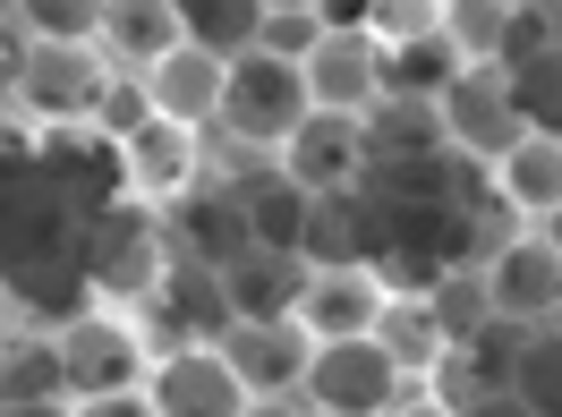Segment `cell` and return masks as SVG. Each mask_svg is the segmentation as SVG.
I'll return each instance as SVG.
<instances>
[{
  "label": "cell",
  "mask_w": 562,
  "mask_h": 417,
  "mask_svg": "<svg viewBox=\"0 0 562 417\" xmlns=\"http://www.w3.org/2000/svg\"><path fill=\"white\" fill-rule=\"evenodd\" d=\"M307 103L341 111V120H367L384 103V43L367 26H324V43L307 52Z\"/></svg>",
  "instance_id": "11"
},
{
  "label": "cell",
  "mask_w": 562,
  "mask_h": 417,
  "mask_svg": "<svg viewBox=\"0 0 562 417\" xmlns=\"http://www.w3.org/2000/svg\"><path fill=\"white\" fill-rule=\"evenodd\" d=\"M477 281H486L494 324H520V333H546L554 307H562V256L537 239V230H512V239L477 264Z\"/></svg>",
  "instance_id": "6"
},
{
  "label": "cell",
  "mask_w": 562,
  "mask_h": 417,
  "mask_svg": "<svg viewBox=\"0 0 562 417\" xmlns=\"http://www.w3.org/2000/svg\"><path fill=\"white\" fill-rule=\"evenodd\" d=\"M111 77H120V69L103 60V43H26L18 94H9V103L26 111L35 128H94Z\"/></svg>",
  "instance_id": "5"
},
{
  "label": "cell",
  "mask_w": 562,
  "mask_h": 417,
  "mask_svg": "<svg viewBox=\"0 0 562 417\" xmlns=\"http://www.w3.org/2000/svg\"><path fill=\"white\" fill-rule=\"evenodd\" d=\"M537 239H546V247L562 256V213H546V222H537Z\"/></svg>",
  "instance_id": "38"
},
{
  "label": "cell",
  "mask_w": 562,
  "mask_h": 417,
  "mask_svg": "<svg viewBox=\"0 0 562 417\" xmlns=\"http://www.w3.org/2000/svg\"><path fill=\"white\" fill-rule=\"evenodd\" d=\"M435 111H443V145L469 154V162H503V154L528 137L520 111H512V77L503 69H460Z\"/></svg>",
  "instance_id": "8"
},
{
  "label": "cell",
  "mask_w": 562,
  "mask_h": 417,
  "mask_svg": "<svg viewBox=\"0 0 562 417\" xmlns=\"http://www.w3.org/2000/svg\"><path fill=\"white\" fill-rule=\"evenodd\" d=\"M213 349L231 358V375L247 383V401H299L307 358H316V341H307L299 324H231Z\"/></svg>",
  "instance_id": "12"
},
{
  "label": "cell",
  "mask_w": 562,
  "mask_h": 417,
  "mask_svg": "<svg viewBox=\"0 0 562 417\" xmlns=\"http://www.w3.org/2000/svg\"><path fill=\"white\" fill-rule=\"evenodd\" d=\"M77 264H86L94 307H128L137 315L145 298L162 290V273H171V230H162V213H145L137 196L94 205L86 230H77Z\"/></svg>",
  "instance_id": "1"
},
{
  "label": "cell",
  "mask_w": 562,
  "mask_h": 417,
  "mask_svg": "<svg viewBox=\"0 0 562 417\" xmlns=\"http://www.w3.org/2000/svg\"><path fill=\"white\" fill-rule=\"evenodd\" d=\"M512 401H520L528 417H562V333H554V324L528 333L520 367H512Z\"/></svg>",
  "instance_id": "29"
},
{
  "label": "cell",
  "mask_w": 562,
  "mask_h": 417,
  "mask_svg": "<svg viewBox=\"0 0 562 417\" xmlns=\"http://www.w3.org/2000/svg\"><path fill=\"white\" fill-rule=\"evenodd\" d=\"M460 77L452 43H443V26L435 35H409L384 52V94H409V103H443V86Z\"/></svg>",
  "instance_id": "24"
},
{
  "label": "cell",
  "mask_w": 562,
  "mask_h": 417,
  "mask_svg": "<svg viewBox=\"0 0 562 417\" xmlns=\"http://www.w3.org/2000/svg\"><path fill=\"white\" fill-rule=\"evenodd\" d=\"M426 307H435V324H443V349H469V341H477V333L494 324V307H486V281H477V264H460V273L426 281Z\"/></svg>",
  "instance_id": "28"
},
{
  "label": "cell",
  "mask_w": 562,
  "mask_h": 417,
  "mask_svg": "<svg viewBox=\"0 0 562 417\" xmlns=\"http://www.w3.org/2000/svg\"><path fill=\"white\" fill-rule=\"evenodd\" d=\"M9 401H69V392H60V349H52V333L0 341V409H9Z\"/></svg>",
  "instance_id": "26"
},
{
  "label": "cell",
  "mask_w": 562,
  "mask_h": 417,
  "mask_svg": "<svg viewBox=\"0 0 562 417\" xmlns=\"http://www.w3.org/2000/svg\"><path fill=\"white\" fill-rule=\"evenodd\" d=\"M231 196H239L247 239L265 247V256H299V239H307V196H299V188H290L281 171L247 179V188H231Z\"/></svg>",
  "instance_id": "23"
},
{
  "label": "cell",
  "mask_w": 562,
  "mask_h": 417,
  "mask_svg": "<svg viewBox=\"0 0 562 417\" xmlns=\"http://www.w3.org/2000/svg\"><path fill=\"white\" fill-rule=\"evenodd\" d=\"M247 417H307V401H247Z\"/></svg>",
  "instance_id": "36"
},
{
  "label": "cell",
  "mask_w": 562,
  "mask_h": 417,
  "mask_svg": "<svg viewBox=\"0 0 562 417\" xmlns=\"http://www.w3.org/2000/svg\"><path fill=\"white\" fill-rule=\"evenodd\" d=\"M145 120H154V103H145V77H111V86H103V111H94V137L120 154V145L137 137Z\"/></svg>",
  "instance_id": "32"
},
{
  "label": "cell",
  "mask_w": 562,
  "mask_h": 417,
  "mask_svg": "<svg viewBox=\"0 0 562 417\" xmlns=\"http://www.w3.org/2000/svg\"><path fill=\"white\" fill-rule=\"evenodd\" d=\"M554 333H562V307H554Z\"/></svg>",
  "instance_id": "39"
},
{
  "label": "cell",
  "mask_w": 562,
  "mask_h": 417,
  "mask_svg": "<svg viewBox=\"0 0 562 417\" xmlns=\"http://www.w3.org/2000/svg\"><path fill=\"white\" fill-rule=\"evenodd\" d=\"M392 417H452V409H443L435 392H418V401H401V409H392Z\"/></svg>",
  "instance_id": "37"
},
{
  "label": "cell",
  "mask_w": 562,
  "mask_h": 417,
  "mask_svg": "<svg viewBox=\"0 0 562 417\" xmlns=\"http://www.w3.org/2000/svg\"><path fill=\"white\" fill-rule=\"evenodd\" d=\"M307 69L299 60H273V52H247V60H231V77H222V128L239 145H256V154H273L307 128Z\"/></svg>",
  "instance_id": "4"
},
{
  "label": "cell",
  "mask_w": 562,
  "mask_h": 417,
  "mask_svg": "<svg viewBox=\"0 0 562 417\" xmlns=\"http://www.w3.org/2000/svg\"><path fill=\"white\" fill-rule=\"evenodd\" d=\"M0 417H77V401H9Z\"/></svg>",
  "instance_id": "33"
},
{
  "label": "cell",
  "mask_w": 562,
  "mask_h": 417,
  "mask_svg": "<svg viewBox=\"0 0 562 417\" xmlns=\"http://www.w3.org/2000/svg\"><path fill=\"white\" fill-rule=\"evenodd\" d=\"M316 43H324V0H265V35H256V52H273V60H299V69H307Z\"/></svg>",
  "instance_id": "31"
},
{
  "label": "cell",
  "mask_w": 562,
  "mask_h": 417,
  "mask_svg": "<svg viewBox=\"0 0 562 417\" xmlns=\"http://www.w3.org/2000/svg\"><path fill=\"white\" fill-rule=\"evenodd\" d=\"M299 298H307V264H299V256L247 247L239 264L222 273V307H231V324H299Z\"/></svg>",
  "instance_id": "16"
},
{
  "label": "cell",
  "mask_w": 562,
  "mask_h": 417,
  "mask_svg": "<svg viewBox=\"0 0 562 417\" xmlns=\"http://www.w3.org/2000/svg\"><path fill=\"white\" fill-rule=\"evenodd\" d=\"M494 205L520 213L528 230L546 222V213H562V145L554 137H520L503 162H494Z\"/></svg>",
  "instance_id": "19"
},
{
  "label": "cell",
  "mask_w": 562,
  "mask_h": 417,
  "mask_svg": "<svg viewBox=\"0 0 562 417\" xmlns=\"http://www.w3.org/2000/svg\"><path fill=\"white\" fill-rule=\"evenodd\" d=\"M418 392H426V383L401 375L375 333H367V341H316L307 383H299L307 417H392L401 401H418Z\"/></svg>",
  "instance_id": "3"
},
{
  "label": "cell",
  "mask_w": 562,
  "mask_h": 417,
  "mask_svg": "<svg viewBox=\"0 0 562 417\" xmlns=\"http://www.w3.org/2000/svg\"><path fill=\"white\" fill-rule=\"evenodd\" d=\"M52 349H60V392H69L77 409L145 392V367H154L145 324H137L128 307H86L77 324H60V333H52Z\"/></svg>",
  "instance_id": "2"
},
{
  "label": "cell",
  "mask_w": 562,
  "mask_h": 417,
  "mask_svg": "<svg viewBox=\"0 0 562 417\" xmlns=\"http://www.w3.org/2000/svg\"><path fill=\"white\" fill-rule=\"evenodd\" d=\"M145 409L154 417H247V383L231 375V358L213 341H188L145 367Z\"/></svg>",
  "instance_id": "7"
},
{
  "label": "cell",
  "mask_w": 562,
  "mask_h": 417,
  "mask_svg": "<svg viewBox=\"0 0 562 417\" xmlns=\"http://www.w3.org/2000/svg\"><path fill=\"white\" fill-rule=\"evenodd\" d=\"M77 417H154V409H145V392H128V401H94V409H77Z\"/></svg>",
  "instance_id": "34"
},
{
  "label": "cell",
  "mask_w": 562,
  "mask_h": 417,
  "mask_svg": "<svg viewBox=\"0 0 562 417\" xmlns=\"http://www.w3.org/2000/svg\"><path fill=\"white\" fill-rule=\"evenodd\" d=\"M196 188H205V154H196V137H188V128H171V120H145L137 137L120 145V196H137L145 213L188 205Z\"/></svg>",
  "instance_id": "9"
},
{
  "label": "cell",
  "mask_w": 562,
  "mask_h": 417,
  "mask_svg": "<svg viewBox=\"0 0 562 417\" xmlns=\"http://www.w3.org/2000/svg\"><path fill=\"white\" fill-rule=\"evenodd\" d=\"M103 60L120 77H145L154 60L179 52V0H103Z\"/></svg>",
  "instance_id": "18"
},
{
  "label": "cell",
  "mask_w": 562,
  "mask_h": 417,
  "mask_svg": "<svg viewBox=\"0 0 562 417\" xmlns=\"http://www.w3.org/2000/svg\"><path fill=\"white\" fill-rule=\"evenodd\" d=\"M26 43H94L103 35V0H18L9 9Z\"/></svg>",
  "instance_id": "30"
},
{
  "label": "cell",
  "mask_w": 562,
  "mask_h": 417,
  "mask_svg": "<svg viewBox=\"0 0 562 417\" xmlns=\"http://www.w3.org/2000/svg\"><path fill=\"white\" fill-rule=\"evenodd\" d=\"M435 26H443L460 69H494L503 60V26H512V0H443Z\"/></svg>",
  "instance_id": "25"
},
{
  "label": "cell",
  "mask_w": 562,
  "mask_h": 417,
  "mask_svg": "<svg viewBox=\"0 0 562 417\" xmlns=\"http://www.w3.org/2000/svg\"><path fill=\"white\" fill-rule=\"evenodd\" d=\"M384 256V230H375V205L367 196H307V239H299V264L307 273H341V264H375Z\"/></svg>",
  "instance_id": "15"
},
{
  "label": "cell",
  "mask_w": 562,
  "mask_h": 417,
  "mask_svg": "<svg viewBox=\"0 0 562 417\" xmlns=\"http://www.w3.org/2000/svg\"><path fill=\"white\" fill-rule=\"evenodd\" d=\"M460 417H528V409H520V401H512V392H486L477 409H460Z\"/></svg>",
  "instance_id": "35"
},
{
  "label": "cell",
  "mask_w": 562,
  "mask_h": 417,
  "mask_svg": "<svg viewBox=\"0 0 562 417\" xmlns=\"http://www.w3.org/2000/svg\"><path fill=\"white\" fill-rule=\"evenodd\" d=\"M162 230H171V256H188V264H205V273H231V264H239L247 247V213H239V196H231V188H196V196H188V205H171L162 213Z\"/></svg>",
  "instance_id": "14"
},
{
  "label": "cell",
  "mask_w": 562,
  "mask_h": 417,
  "mask_svg": "<svg viewBox=\"0 0 562 417\" xmlns=\"http://www.w3.org/2000/svg\"><path fill=\"white\" fill-rule=\"evenodd\" d=\"M452 145H443V111L435 103H409V94H384V103L367 111V171H384V162H443Z\"/></svg>",
  "instance_id": "20"
},
{
  "label": "cell",
  "mask_w": 562,
  "mask_h": 417,
  "mask_svg": "<svg viewBox=\"0 0 562 417\" xmlns=\"http://www.w3.org/2000/svg\"><path fill=\"white\" fill-rule=\"evenodd\" d=\"M375 341H384V358L401 367V375H435L452 349H443V324H435V307H426V290H392L384 315H375Z\"/></svg>",
  "instance_id": "22"
},
{
  "label": "cell",
  "mask_w": 562,
  "mask_h": 417,
  "mask_svg": "<svg viewBox=\"0 0 562 417\" xmlns=\"http://www.w3.org/2000/svg\"><path fill=\"white\" fill-rule=\"evenodd\" d=\"M281 179L299 196H350V188H367V120L307 111V128L281 145Z\"/></svg>",
  "instance_id": "10"
},
{
  "label": "cell",
  "mask_w": 562,
  "mask_h": 417,
  "mask_svg": "<svg viewBox=\"0 0 562 417\" xmlns=\"http://www.w3.org/2000/svg\"><path fill=\"white\" fill-rule=\"evenodd\" d=\"M222 60H205V52H188L179 43L171 60H154L145 69V103H154V120H171V128H188V137H205L213 120H222Z\"/></svg>",
  "instance_id": "17"
},
{
  "label": "cell",
  "mask_w": 562,
  "mask_h": 417,
  "mask_svg": "<svg viewBox=\"0 0 562 417\" xmlns=\"http://www.w3.org/2000/svg\"><path fill=\"white\" fill-rule=\"evenodd\" d=\"M392 281L384 264H341V273H307V298H299V333L307 341H367L375 315H384Z\"/></svg>",
  "instance_id": "13"
},
{
  "label": "cell",
  "mask_w": 562,
  "mask_h": 417,
  "mask_svg": "<svg viewBox=\"0 0 562 417\" xmlns=\"http://www.w3.org/2000/svg\"><path fill=\"white\" fill-rule=\"evenodd\" d=\"M265 35V0H179V43L205 52V60H247Z\"/></svg>",
  "instance_id": "21"
},
{
  "label": "cell",
  "mask_w": 562,
  "mask_h": 417,
  "mask_svg": "<svg viewBox=\"0 0 562 417\" xmlns=\"http://www.w3.org/2000/svg\"><path fill=\"white\" fill-rule=\"evenodd\" d=\"M512 111H520L528 137H554L562 145V43H546L537 60L512 69Z\"/></svg>",
  "instance_id": "27"
}]
</instances>
